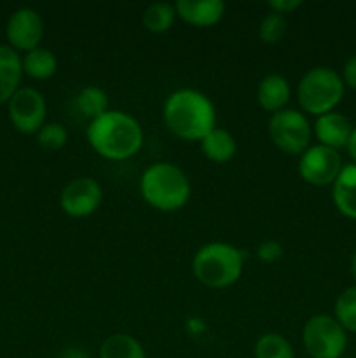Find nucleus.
Here are the masks:
<instances>
[{
    "label": "nucleus",
    "mask_w": 356,
    "mask_h": 358,
    "mask_svg": "<svg viewBox=\"0 0 356 358\" xmlns=\"http://www.w3.org/2000/svg\"><path fill=\"white\" fill-rule=\"evenodd\" d=\"M163 121L177 138L201 142L216 128V110L208 94L192 87H181L164 101Z\"/></svg>",
    "instance_id": "obj_1"
},
{
    "label": "nucleus",
    "mask_w": 356,
    "mask_h": 358,
    "mask_svg": "<svg viewBox=\"0 0 356 358\" xmlns=\"http://www.w3.org/2000/svg\"><path fill=\"white\" fill-rule=\"evenodd\" d=\"M86 138L91 149L108 161H128L143 145V129L138 119L122 110H108L89 121Z\"/></svg>",
    "instance_id": "obj_2"
},
{
    "label": "nucleus",
    "mask_w": 356,
    "mask_h": 358,
    "mask_svg": "<svg viewBox=\"0 0 356 358\" xmlns=\"http://www.w3.org/2000/svg\"><path fill=\"white\" fill-rule=\"evenodd\" d=\"M140 194L159 212H177L187 205L192 185L178 164L157 161L147 166L140 177Z\"/></svg>",
    "instance_id": "obj_3"
},
{
    "label": "nucleus",
    "mask_w": 356,
    "mask_h": 358,
    "mask_svg": "<svg viewBox=\"0 0 356 358\" xmlns=\"http://www.w3.org/2000/svg\"><path fill=\"white\" fill-rule=\"evenodd\" d=\"M246 252L223 241L206 243L192 259L195 280L209 289H227L241 278Z\"/></svg>",
    "instance_id": "obj_4"
},
{
    "label": "nucleus",
    "mask_w": 356,
    "mask_h": 358,
    "mask_svg": "<svg viewBox=\"0 0 356 358\" xmlns=\"http://www.w3.org/2000/svg\"><path fill=\"white\" fill-rule=\"evenodd\" d=\"M344 91L341 73L330 66H314L300 77L297 84V100L302 112L320 117L335 110Z\"/></svg>",
    "instance_id": "obj_5"
},
{
    "label": "nucleus",
    "mask_w": 356,
    "mask_h": 358,
    "mask_svg": "<svg viewBox=\"0 0 356 358\" xmlns=\"http://www.w3.org/2000/svg\"><path fill=\"white\" fill-rule=\"evenodd\" d=\"M302 345L311 358H342L348 336L330 315H314L302 329Z\"/></svg>",
    "instance_id": "obj_6"
},
{
    "label": "nucleus",
    "mask_w": 356,
    "mask_h": 358,
    "mask_svg": "<svg viewBox=\"0 0 356 358\" xmlns=\"http://www.w3.org/2000/svg\"><path fill=\"white\" fill-rule=\"evenodd\" d=\"M269 136L281 152L300 156L304 150L309 149L313 126L309 124V119L302 110L286 107L276 114H271Z\"/></svg>",
    "instance_id": "obj_7"
},
{
    "label": "nucleus",
    "mask_w": 356,
    "mask_h": 358,
    "mask_svg": "<svg viewBox=\"0 0 356 358\" xmlns=\"http://www.w3.org/2000/svg\"><path fill=\"white\" fill-rule=\"evenodd\" d=\"M342 157L339 150L325 145H309L299 156V175L304 182L316 187L334 185L342 171Z\"/></svg>",
    "instance_id": "obj_8"
},
{
    "label": "nucleus",
    "mask_w": 356,
    "mask_h": 358,
    "mask_svg": "<svg viewBox=\"0 0 356 358\" xmlns=\"http://www.w3.org/2000/svg\"><path fill=\"white\" fill-rule=\"evenodd\" d=\"M9 119L14 128L24 135H37L45 124L47 103L44 94L35 87H20L14 96L7 101Z\"/></svg>",
    "instance_id": "obj_9"
},
{
    "label": "nucleus",
    "mask_w": 356,
    "mask_h": 358,
    "mask_svg": "<svg viewBox=\"0 0 356 358\" xmlns=\"http://www.w3.org/2000/svg\"><path fill=\"white\" fill-rule=\"evenodd\" d=\"M103 201V189L93 177L72 178L59 194V206L73 219L89 217L100 208Z\"/></svg>",
    "instance_id": "obj_10"
},
{
    "label": "nucleus",
    "mask_w": 356,
    "mask_h": 358,
    "mask_svg": "<svg viewBox=\"0 0 356 358\" xmlns=\"http://www.w3.org/2000/svg\"><path fill=\"white\" fill-rule=\"evenodd\" d=\"M6 37L14 51H34L40 48L44 37V20L38 10L31 7H21L14 10L7 20Z\"/></svg>",
    "instance_id": "obj_11"
},
{
    "label": "nucleus",
    "mask_w": 356,
    "mask_h": 358,
    "mask_svg": "<svg viewBox=\"0 0 356 358\" xmlns=\"http://www.w3.org/2000/svg\"><path fill=\"white\" fill-rule=\"evenodd\" d=\"M177 17L198 28H209L218 23L225 14L222 0H178L175 2Z\"/></svg>",
    "instance_id": "obj_12"
},
{
    "label": "nucleus",
    "mask_w": 356,
    "mask_h": 358,
    "mask_svg": "<svg viewBox=\"0 0 356 358\" xmlns=\"http://www.w3.org/2000/svg\"><path fill=\"white\" fill-rule=\"evenodd\" d=\"M351 133L353 126L349 122V119L335 110L316 117V121L313 124V135L316 136L318 143L325 147H330L334 150L348 147Z\"/></svg>",
    "instance_id": "obj_13"
},
{
    "label": "nucleus",
    "mask_w": 356,
    "mask_h": 358,
    "mask_svg": "<svg viewBox=\"0 0 356 358\" xmlns=\"http://www.w3.org/2000/svg\"><path fill=\"white\" fill-rule=\"evenodd\" d=\"M292 98V87L281 73H267L257 86V101L265 112L283 110Z\"/></svg>",
    "instance_id": "obj_14"
},
{
    "label": "nucleus",
    "mask_w": 356,
    "mask_h": 358,
    "mask_svg": "<svg viewBox=\"0 0 356 358\" xmlns=\"http://www.w3.org/2000/svg\"><path fill=\"white\" fill-rule=\"evenodd\" d=\"M23 63L20 52L10 45L0 44V103H7L20 90L23 79Z\"/></svg>",
    "instance_id": "obj_15"
},
{
    "label": "nucleus",
    "mask_w": 356,
    "mask_h": 358,
    "mask_svg": "<svg viewBox=\"0 0 356 358\" xmlns=\"http://www.w3.org/2000/svg\"><path fill=\"white\" fill-rule=\"evenodd\" d=\"M332 198L339 212L356 220V164H346L332 185Z\"/></svg>",
    "instance_id": "obj_16"
},
{
    "label": "nucleus",
    "mask_w": 356,
    "mask_h": 358,
    "mask_svg": "<svg viewBox=\"0 0 356 358\" xmlns=\"http://www.w3.org/2000/svg\"><path fill=\"white\" fill-rule=\"evenodd\" d=\"M202 156L208 161L216 164L229 163L234 156H236L237 143L232 133L225 128H213L205 138L199 142Z\"/></svg>",
    "instance_id": "obj_17"
},
{
    "label": "nucleus",
    "mask_w": 356,
    "mask_h": 358,
    "mask_svg": "<svg viewBox=\"0 0 356 358\" xmlns=\"http://www.w3.org/2000/svg\"><path fill=\"white\" fill-rule=\"evenodd\" d=\"M21 63H23L24 76L35 80L51 79L58 70V58L54 52L45 48H37L34 51L24 52V56H21Z\"/></svg>",
    "instance_id": "obj_18"
},
{
    "label": "nucleus",
    "mask_w": 356,
    "mask_h": 358,
    "mask_svg": "<svg viewBox=\"0 0 356 358\" xmlns=\"http://www.w3.org/2000/svg\"><path fill=\"white\" fill-rule=\"evenodd\" d=\"M100 358H147L142 343L133 336L117 332L101 343Z\"/></svg>",
    "instance_id": "obj_19"
},
{
    "label": "nucleus",
    "mask_w": 356,
    "mask_h": 358,
    "mask_svg": "<svg viewBox=\"0 0 356 358\" xmlns=\"http://www.w3.org/2000/svg\"><path fill=\"white\" fill-rule=\"evenodd\" d=\"M177 20V10L175 3L168 2H154L145 7L142 14V23L147 31L150 34H166L171 30Z\"/></svg>",
    "instance_id": "obj_20"
},
{
    "label": "nucleus",
    "mask_w": 356,
    "mask_h": 358,
    "mask_svg": "<svg viewBox=\"0 0 356 358\" xmlns=\"http://www.w3.org/2000/svg\"><path fill=\"white\" fill-rule=\"evenodd\" d=\"M77 108L82 112L84 117L94 121L105 112H108V94L107 91L101 90L100 86H86L79 91L75 98Z\"/></svg>",
    "instance_id": "obj_21"
},
{
    "label": "nucleus",
    "mask_w": 356,
    "mask_h": 358,
    "mask_svg": "<svg viewBox=\"0 0 356 358\" xmlns=\"http://www.w3.org/2000/svg\"><path fill=\"white\" fill-rule=\"evenodd\" d=\"M255 358H295L293 346L285 336L278 332H267L260 336L253 348Z\"/></svg>",
    "instance_id": "obj_22"
},
{
    "label": "nucleus",
    "mask_w": 356,
    "mask_h": 358,
    "mask_svg": "<svg viewBox=\"0 0 356 358\" xmlns=\"http://www.w3.org/2000/svg\"><path fill=\"white\" fill-rule=\"evenodd\" d=\"M335 320L346 332L356 334V285L346 289L335 301Z\"/></svg>",
    "instance_id": "obj_23"
},
{
    "label": "nucleus",
    "mask_w": 356,
    "mask_h": 358,
    "mask_svg": "<svg viewBox=\"0 0 356 358\" xmlns=\"http://www.w3.org/2000/svg\"><path fill=\"white\" fill-rule=\"evenodd\" d=\"M286 27H288V23H286L285 16L269 10L260 20V24H258V38H260L262 44H278L285 37Z\"/></svg>",
    "instance_id": "obj_24"
},
{
    "label": "nucleus",
    "mask_w": 356,
    "mask_h": 358,
    "mask_svg": "<svg viewBox=\"0 0 356 358\" xmlns=\"http://www.w3.org/2000/svg\"><path fill=\"white\" fill-rule=\"evenodd\" d=\"M66 142H68V131L61 122H45L37 131V143L49 152L63 149Z\"/></svg>",
    "instance_id": "obj_25"
},
{
    "label": "nucleus",
    "mask_w": 356,
    "mask_h": 358,
    "mask_svg": "<svg viewBox=\"0 0 356 358\" xmlns=\"http://www.w3.org/2000/svg\"><path fill=\"white\" fill-rule=\"evenodd\" d=\"M257 257L260 259L262 262H265V264H272V262L279 261V259L283 257L281 243H278V241L274 240L262 241L257 247Z\"/></svg>",
    "instance_id": "obj_26"
},
{
    "label": "nucleus",
    "mask_w": 356,
    "mask_h": 358,
    "mask_svg": "<svg viewBox=\"0 0 356 358\" xmlns=\"http://www.w3.org/2000/svg\"><path fill=\"white\" fill-rule=\"evenodd\" d=\"M267 6L269 10L281 14V16L286 17L288 14H292L293 10L299 9V7L302 6V2H300V0H271Z\"/></svg>",
    "instance_id": "obj_27"
},
{
    "label": "nucleus",
    "mask_w": 356,
    "mask_h": 358,
    "mask_svg": "<svg viewBox=\"0 0 356 358\" xmlns=\"http://www.w3.org/2000/svg\"><path fill=\"white\" fill-rule=\"evenodd\" d=\"M342 83L344 86L356 90V55H353L348 62L344 63V69H342Z\"/></svg>",
    "instance_id": "obj_28"
},
{
    "label": "nucleus",
    "mask_w": 356,
    "mask_h": 358,
    "mask_svg": "<svg viewBox=\"0 0 356 358\" xmlns=\"http://www.w3.org/2000/svg\"><path fill=\"white\" fill-rule=\"evenodd\" d=\"M346 149H348L349 156H351V159L355 161V164H356V128H353V133H351V136H349V142H348V147H346Z\"/></svg>",
    "instance_id": "obj_29"
},
{
    "label": "nucleus",
    "mask_w": 356,
    "mask_h": 358,
    "mask_svg": "<svg viewBox=\"0 0 356 358\" xmlns=\"http://www.w3.org/2000/svg\"><path fill=\"white\" fill-rule=\"evenodd\" d=\"M61 358H87V355L82 352V350L70 348V350H65V352H63Z\"/></svg>",
    "instance_id": "obj_30"
},
{
    "label": "nucleus",
    "mask_w": 356,
    "mask_h": 358,
    "mask_svg": "<svg viewBox=\"0 0 356 358\" xmlns=\"http://www.w3.org/2000/svg\"><path fill=\"white\" fill-rule=\"evenodd\" d=\"M351 275H353V278L356 280V250H355V254L351 255Z\"/></svg>",
    "instance_id": "obj_31"
},
{
    "label": "nucleus",
    "mask_w": 356,
    "mask_h": 358,
    "mask_svg": "<svg viewBox=\"0 0 356 358\" xmlns=\"http://www.w3.org/2000/svg\"><path fill=\"white\" fill-rule=\"evenodd\" d=\"M342 358H348V357H342Z\"/></svg>",
    "instance_id": "obj_32"
}]
</instances>
